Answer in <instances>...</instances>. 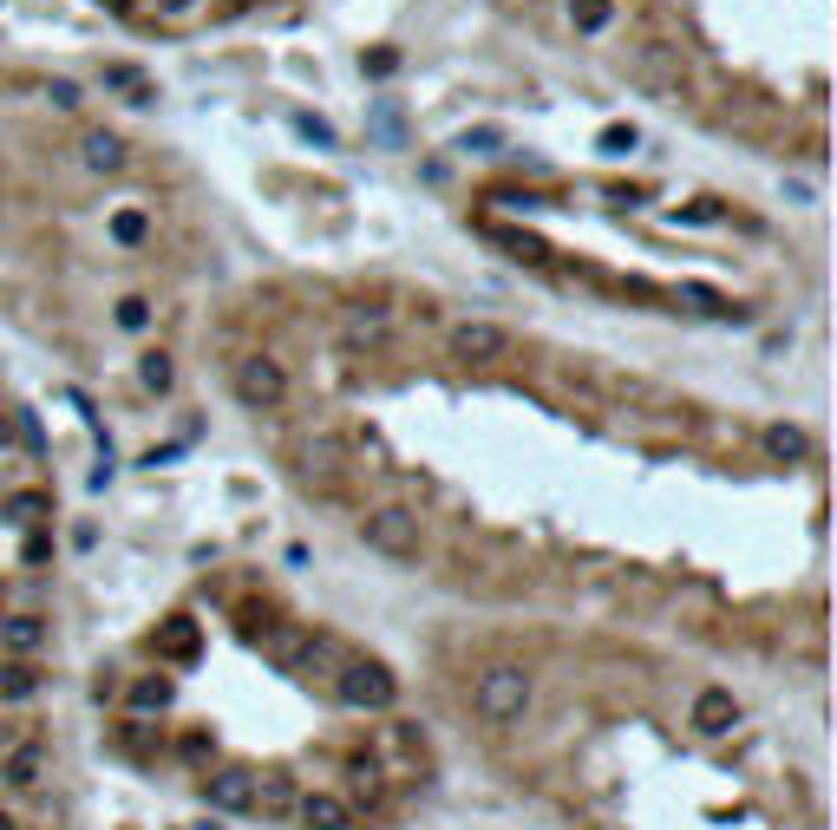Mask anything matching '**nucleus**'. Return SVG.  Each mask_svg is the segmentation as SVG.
<instances>
[{
    "instance_id": "nucleus-1",
    "label": "nucleus",
    "mask_w": 837,
    "mask_h": 830,
    "mask_svg": "<svg viewBox=\"0 0 837 830\" xmlns=\"http://www.w3.org/2000/svg\"><path fill=\"white\" fill-rule=\"evenodd\" d=\"M472 706H478V719L485 726H517L524 713H530V674L524 667H510V661H497L478 674V687H472Z\"/></svg>"
},
{
    "instance_id": "nucleus-2",
    "label": "nucleus",
    "mask_w": 837,
    "mask_h": 830,
    "mask_svg": "<svg viewBox=\"0 0 837 830\" xmlns=\"http://www.w3.org/2000/svg\"><path fill=\"white\" fill-rule=\"evenodd\" d=\"M328 693H334L341 706H353V713H386V706H393V693H400V681H393L380 661L348 654V661L328 674Z\"/></svg>"
},
{
    "instance_id": "nucleus-3",
    "label": "nucleus",
    "mask_w": 837,
    "mask_h": 830,
    "mask_svg": "<svg viewBox=\"0 0 837 830\" xmlns=\"http://www.w3.org/2000/svg\"><path fill=\"white\" fill-rule=\"evenodd\" d=\"M360 543L386 562H418V510L406 504H373L360 517Z\"/></svg>"
},
{
    "instance_id": "nucleus-4",
    "label": "nucleus",
    "mask_w": 837,
    "mask_h": 830,
    "mask_svg": "<svg viewBox=\"0 0 837 830\" xmlns=\"http://www.w3.org/2000/svg\"><path fill=\"white\" fill-rule=\"evenodd\" d=\"M373 759H380V771H386L393 785H418V771H425V739H418L406 719H386V726L373 733Z\"/></svg>"
},
{
    "instance_id": "nucleus-5",
    "label": "nucleus",
    "mask_w": 837,
    "mask_h": 830,
    "mask_svg": "<svg viewBox=\"0 0 837 830\" xmlns=\"http://www.w3.org/2000/svg\"><path fill=\"white\" fill-rule=\"evenodd\" d=\"M341 471H348V438H341V432H308V438L294 445V478H301V485L334 490Z\"/></svg>"
},
{
    "instance_id": "nucleus-6",
    "label": "nucleus",
    "mask_w": 837,
    "mask_h": 830,
    "mask_svg": "<svg viewBox=\"0 0 837 830\" xmlns=\"http://www.w3.org/2000/svg\"><path fill=\"white\" fill-rule=\"evenodd\" d=\"M236 400H242L249 413H276L281 400H288V373H281V360H269V353L236 360Z\"/></svg>"
},
{
    "instance_id": "nucleus-7",
    "label": "nucleus",
    "mask_w": 837,
    "mask_h": 830,
    "mask_svg": "<svg viewBox=\"0 0 837 830\" xmlns=\"http://www.w3.org/2000/svg\"><path fill=\"white\" fill-rule=\"evenodd\" d=\"M452 360H465V366H497V360H510V328H497V321H465V328H452Z\"/></svg>"
},
{
    "instance_id": "nucleus-8",
    "label": "nucleus",
    "mask_w": 837,
    "mask_h": 830,
    "mask_svg": "<svg viewBox=\"0 0 837 830\" xmlns=\"http://www.w3.org/2000/svg\"><path fill=\"white\" fill-rule=\"evenodd\" d=\"M294 805H301V778H288V771H249V811L294 818Z\"/></svg>"
},
{
    "instance_id": "nucleus-9",
    "label": "nucleus",
    "mask_w": 837,
    "mask_h": 830,
    "mask_svg": "<svg viewBox=\"0 0 837 830\" xmlns=\"http://www.w3.org/2000/svg\"><path fill=\"white\" fill-rule=\"evenodd\" d=\"M0 785H7V791H40V785H46V746H40L33 733H27L20 746L0 753Z\"/></svg>"
},
{
    "instance_id": "nucleus-10",
    "label": "nucleus",
    "mask_w": 837,
    "mask_h": 830,
    "mask_svg": "<svg viewBox=\"0 0 837 830\" xmlns=\"http://www.w3.org/2000/svg\"><path fill=\"white\" fill-rule=\"evenodd\" d=\"M294 824L301 830H353V805L341 798V791H301Z\"/></svg>"
},
{
    "instance_id": "nucleus-11",
    "label": "nucleus",
    "mask_w": 837,
    "mask_h": 830,
    "mask_svg": "<svg viewBox=\"0 0 837 830\" xmlns=\"http://www.w3.org/2000/svg\"><path fill=\"white\" fill-rule=\"evenodd\" d=\"M341 791H348V805H380L386 798V771L373 753H348L341 759Z\"/></svg>"
},
{
    "instance_id": "nucleus-12",
    "label": "nucleus",
    "mask_w": 837,
    "mask_h": 830,
    "mask_svg": "<svg viewBox=\"0 0 837 830\" xmlns=\"http://www.w3.org/2000/svg\"><path fill=\"white\" fill-rule=\"evenodd\" d=\"M40 647H46V622H40V615H27V609H20V615H0V654L33 661Z\"/></svg>"
},
{
    "instance_id": "nucleus-13",
    "label": "nucleus",
    "mask_w": 837,
    "mask_h": 830,
    "mask_svg": "<svg viewBox=\"0 0 837 830\" xmlns=\"http://www.w3.org/2000/svg\"><path fill=\"white\" fill-rule=\"evenodd\" d=\"M204 805L209 811H249V771H236V765L204 771Z\"/></svg>"
},
{
    "instance_id": "nucleus-14",
    "label": "nucleus",
    "mask_w": 837,
    "mask_h": 830,
    "mask_svg": "<svg viewBox=\"0 0 837 830\" xmlns=\"http://www.w3.org/2000/svg\"><path fill=\"white\" fill-rule=\"evenodd\" d=\"M79 157H85V170H99V177H118V170L132 164V151H125L118 132H85V138H79Z\"/></svg>"
},
{
    "instance_id": "nucleus-15",
    "label": "nucleus",
    "mask_w": 837,
    "mask_h": 830,
    "mask_svg": "<svg viewBox=\"0 0 837 830\" xmlns=\"http://www.w3.org/2000/svg\"><path fill=\"white\" fill-rule=\"evenodd\" d=\"M386 334H393V314L386 308H348L341 314V341L348 346H386Z\"/></svg>"
},
{
    "instance_id": "nucleus-16",
    "label": "nucleus",
    "mask_w": 837,
    "mask_h": 830,
    "mask_svg": "<svg viewBox=\"0 0 837 830\" xmlns=\"http://www.w3.org/2000/svg\"><path fill=\"white\" fill-rule=\"evenodd\" d=\"M733 719H740V706H733V693L726 687H706L694 699V726L706 739H720V733H733Z\"/></svg>"
},
{
    "instance_id": "nucleus-17",
    "label": "nucleus",
    "mask_w": 837,
    "mask_h": 830,
    "mask_svg": "<svg viewBox=\"0 0 837 830\" xmlns=\"http://www.w3.org/2000/svg\"><path fill=\"white\" fill-rule=\"evenodd\" d=\"M760 445H766V458H778V465H798V458L812 452V438H805V425H785V418H778V425H766V432H760Z\"/></svg>"
},
{
    "instance_id": "nucleus-18",
    "label": "nucleus",
    "mask_w": 837,
    "mask_h": 830,
    "mask_svg": "<svg viewBox=\"0 0 837 830\" xmlns=\"http://www.w3.org/2000/svg\"><path fill=\"white\" fill-rule=\"evenodd\" d=\"M138 386H144V393H157V400L177 386V360H170L164 346H144V353H138Z\"/></svg>"
},
{
    "instance_id": "nucleus-19",
    "label": "nucleus",
    "mask_w": 837,
    "mask_h": 830,
    "mask_svg": "<svg viewBox=\"0 0 837 830\" xmlns=\"http://www.w3.org/2000/svg\"><path fill=\"white\" fill-rule=\"evenodd\" d=\"M674 301L688 308V314H706V321H733L740 308L726 301V294H713V288H700V281H688V288H674Z\"/></svg>"
},
{
    "instance_id": "nucleus-20",
    "label": "nucleus",
    "mask_w": 837,
    "mask_h": 830,
    "mask_svg": "<svg viewBox=\"0 0 837 830\" xmlns=\"http://www.w3.org/2000/svg\"><path fill=\"white\" fill-rule=\"evenodd\" d=\"M190 654H197V622L190 615L157 627V661H190Z\"/></svg>"
},
{
    "instance_id": "nucleus-21",
    "label": "nucleus",
    "mask_w": 837,
    "mask_h": 830,
    "mask_svg": "<svg viewBox=\"0 0 837 830\" xmlns=\"http://www.w3.org/2000/svg\"><path fill=\"white\" fill-rule=\"evenodd\" d=\"M33 693H40V667H33V661H7V667H0V706L33 699Z\"/></svg>"
},
{
    "instance_id": "nucleus-22",
    "label": "nucleus",
    "mask_w": 837,
    "mask_h": 830,
    "mask_svg": "<svg viewBox=\"0 0 837 830\" xmlns=\"http://www.w3.org/2000/svg\"><path fill=\"white\" fill-rule=\"evenodd\" d=\"M177 699V687H170V674H144V681H132V713H164Z\"/></svg>"
},
{
    "instance_id": "nucleus-23",
    "label": "nucleus",
    "mask_w": 837,
    "mask_h": 830,
    "mask_svg": "<svg viewBox=\"0 0 837 830\" xmlns=\"http://www.w3.org/2000/svg\"><path fill=\"white\" fill-rule=\"evenodd\" d=\"M7 517H13L20 530H33V523L53 517V497H46V490H13V497H7Z\"/></svg>"
},
{
    "instance_id": "nucleus-24",
    "label": "nucleus",
    "mask_w": 837,
    "mask_h": 830,
    "mask_svg": "<svg viewBox=\"0 0 837 830\" xmlns=\"http://www.w3.org/2000/svg\"><path fill=\"white\" fill-rule=\"evenodd\" d=\"M616 20V0H569V27L576 33H602Z\"/></svg>"
},
{
    "instance_id": "nucleus-25",
    "label": "nucleus",
    "mask_w": 837,
    "mask_h": 830,
    "mask_svg": "<svg viewBox=\"0 0 837 830\" xmlns=\"http://www.w3.org/2000/svg\"><path fill=\"white\" fill-rule=\"evenodd\" d=\"M105 92H125L132 105H151V79L138 66H105Z\"/></svg>"
},
{
    "instance_id": "nucleus-26",
    "label": "nucleus",
    "mask_w": 837,
    "mask_h": 830,
    "mask_svg": "<svg viewBox=\"0 0 837 830\" xmlns=\"http://www.w3.org/2000/svg\"><path fill=\"white\" fill-rule=\"evenodd\" d=\"M151 314H157V308H151V294H125V301L112 308V321H118L125 334H144V328H151Z\"/></svg>"
},
{
    "instance_id": "nucleus-27",
    "label": "nucleus",
    "mask_w": 837,
    "mask_h": 830,
    "mask_svg": "<svg viewBox=\"0 0 837 830\" xmlns=\"http://www.w3.org/2000/svg\"><path fill=\"white\" fill-rule=\"evenodd\" d=\"M112 236H118L125 249H138L144 236H151V216H144V209H118V216H112Z\"/></svg>"
},
{
    "instance_id": "nucleus-28",
    "label": "nucleus",
    "mask_w": 837,
    "mask_h": 830,
    "mask_svg": "<svg viewBox=\"0 0 837 830\" xmlns=\"http://www.w3.org/2000/svg\"><path fill=\"white\" fill-rule=\"evenodd\" d=\"M132 7H138V13H151V20H190L204 0H132Z\"/></svg>"
},
{
    "instance_id": "nucleus-29",
    "label": "nucleus",
    "mask_w": 837,
    "mask_h": 830,
    "mask_svg": "<svg viewBox=\"0 0 837 830\" xmlns=\"http://www.w3.org/2000/svg\"><path fill=\"white\" fill-rule=\"evenodd\" d=\"M634 144H641V132H634V125H609V132H602V151H609V157H628Z\"/></svg>"
},
{
    "instance_id": "nucleus-30",
    "label": "nucleus",
    "mask_w": 837,
    "mask_h": 830,
    "mask_svg": "<svg viewBox=\"0 0 837 830\" xmlns=\"http://www.w3.org/2000/svg\"><path fill=\"white\" fill-rule=\"evenodd\" d=\"M294 132H301V138H314V144H334V125H328V118H308V112L294 118Z\"/></svg>"
},
{
    "instance_id": "nucleus-31",
    "label": "nucleus",
    "mask_w": 837,
    "mask_h": 830,
    "mask_svg": "<svg viewBox=\"0 0 837 830\" xmlns=\"http://www.w3.org/2000/svg\"><path fill=\"white\" fill-rule=\"evenodd\" d=\"M497 144H504V132L478 125V132H465V138H458V151H497Z\"/></svg>"
},
{
    "instance_id": "nucleus-32",
    "label": "nucleus",
    "mask_w": 837,
    "mask_h": 830,
    "mask_svg": "<svg viewBox=\"0 0 837 830\" xmlns=\"http://www.w3.org/2000/svg\"><path fill=\"white\" fill-rule=\"evenodd\" d=\"M46 98H53L60 112H72V105H79V85H72V79H53V85H46Z\"/></svg>"
},
{
    "instance_id": "nucleus-33",
    "label": "nucleus",
    "mask_w": 837,
    "mask_h": 830,
    "mask_svg": "<svg viewBox=\"0 0 837 830\" xmlns=\"http://www.w3.org/2000/svg\"><path fill=\"white\" fill-rule=\"evenodd\" d=\"M209 746H216L209 733H184V759H190V765H204V759H209Z\"/></svg>"
},
{
    "instance_id": "nucleus-34",
    "label": "nucleus",
    "mask_w": 837,
    "mask_h": 830,
    "mask_svg": "<svg viewBox=\"0 0 837 830\" xmlns=\"http://www.w3.org/2000/svg\"><path fill=\"white\" fill-rule=\"evenodd\" d=\"M53 550V537H46V523H33V537H27V562H46Z\"/></svg>"
},
{
    "instance_id": "nucleus-35",
    "label": "nucleus",
    "mask_w": 837,
    "mask_h": 830,
    "mask_svg": "<svg viewBox=\"0 0 837 830\" xmlns=\"http://www.w3.org/2000/svg\"><path fill=\"white\" fill-rule=\"evenodd\" d=\"M20 739H27V726H20V719H7V706H0V753H7V746H20Z\"/></svg>"
},
{
    "instance_id": "nucleus-36",
    "label": "nucleus",
    "mask_w": 837,
    "mask_h": 830,
    "mask_svg": "<svg viewBox=\"0 0 837 830\" xmlns=\"http://www.w3.org/2000/svg\"><path fill=\"white\" fill-rule=\"evenodd\" d=\"M0 830H13V818H7V811H0Z\"/></svg>"
},
{
    "instance_id": "nucleus-37",
    "label": "nucleus",
    "mask_w": 837,
    "mask_h": 830,
    "mask_svg": "<svg viewBox=\"0 0 837 830\" xmlns=\"http://www.w3.org/2000/svg\"><path fill=\"white\" fill-rule=\"evenodd\" d=\"M112 7H132V0H112Z\"/></svg>"
}]
</instances>
